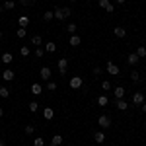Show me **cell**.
<instances>
[{"label":"cell","instance_id":"1","mask_svg":"<svg viewBox=\"0 0 146 146\" xmlns=\"http://www.w3.org/2000/svg\"><path fill=\"white\" fill-rule=\"evenodd\" d=\"M53 14H55V20H60V22H62V20H66L68 16L72 14V10L64 6V8H56V10L53 12Z\"/></svg>","mask_w":146,"mask_h":146},{"label":"cell","instance_id":"2","mask_svg":"<svg viewBox=\"0 0 146 146\" xmlns=\"http://www.w3.org/2000/svg\"><path fill=\"white\" fill-rule=\"evenodd\" d=\"M68 84H70V88H72V90H80V88H82V84H84V80L80 78V76H72Z\"/></svg>","mask_w":146,"mask_h":146},{"label":"cell","instance_id":"3","mask_svg":"<svg viewBox=\"0 0 146 146\" xmlns=\"http://www.w3.org/2000/svg\"><path fill=\"white\" fill-rule=\"evenodd\" d=\"M144 100H146L144 92H135V94H133V103H135V105H142Z\"/></svg>","mask_w":146,"mask_h":146},{"label":"cell","instance_id":"4","mask_svg":"<svg viewBox=\"0 0 146 146\" xmlns=\"http://www.w3.org/2000/svg\"><path fill=\"white\" fill-rule=\"evenodd\" d=\"M56 68H58V72H60V74H66V70H68V58H58Z\"/></svg>","mask_w":146,"mask_h":146},{"label":"cell","instance_id":"5","mask_svg":"<svg viewBox=\"0 0 146 146\" xmlns=\"http://www.w3.org/2000/svg\"><path fill=\"white\" fill-rule=\"evenodd\" d=\"M98 125H100L101 129H109V127H111V119H109L107 115H100V119H98Z\"/></svg>","mask_w":146,"mask_h":146},{"label":"cell","instance_id":"6","mask_svg":"<svg viewBox=\"0 0 146 146\" xmlns=\"http://www.w3.org/2000/svg\"><path fill=\"white\" fill-rule=\"evenodd\" d=\"M39 76H41V80L49 82V80H51V76H53V72H51V68H49V66H43L41 70H39Z\"/></svg>","mask_w":146,"mask_h":146},{"label":"cell","instance_id":"7","mask_svg":"<svg viewBox=\"0 0 146 146\" xmlns=\"http://www.w3.org/2000/svg\"><path fill=\"white\" fill-rule=\"evenodd\" d=\"M98 4H100V8H103L105 12H115V6H113L109 0H100Z\"/></svg>","mask_w":146,"mask_h":146},{"label":"cell","instance_id":"8","mask_svg":"<svg viewBox=\"0 0 146 146\" xmlns=\"http://www.w3.org/2000/svg\"><path fill=\"white\" fill-rule=\"evenodd\" d=\"M107 72L113 74V76H119V74H121V70H119V66H117L115 62H107Z\"/></svg>","mask_w":146,"mask_h":146},{"label":"cell","instance_id":"9","mask_svg":"<svg viewBox=\"0 0 146 146\" xmlns=\"http://www.w3.org/2000/svg\"><path fill=\"white\" fill-rule=\"evenodd\" d=\"M2 78L6 80V82H10V80H14V78H16V72H14L12 68H6V70L2 72Z\"/></svg>","mask_w":146,"mask_h":146},{"label":"cell","instance_id":"10","mask_svg":"<svg viewBox=\"0 0 146 146\" xmlns=\"http://www.w3.org/2000/svg\"><path fill=\"white\" fill-rule=\"evenodd\" d=\"M127 62H129L131 66H136V64L140 62V58H138V55H136V53H131V55L127 56Z\"/></svg>","mask_w":146,"mask_h":146},{"label":"cell","instance_id":"11","mask_svg":"<svg viewBox=\"0 0 146 146\" xmlns=\"http://www.w3.org/2000/svg\"><path fill=\"white\" fill-rule=\"evenodd\" d=\"M125 92H127V90H125L123 86H117V88L113 90V94H115V100H123V98H125Z\"/></svg>","mask_w":146,"mask_h":146},{"label":"cell","instance_id":"12","mask_svg":"<svg viewBox=\"0 0 146 146\" xmlns=\"http://www.w3.org/2000/svg\"><path fill=\"white\" fill-rule=\"evenodd\" d=\"M115 107L119 109V111H127V107H129V103L125 100H115Z\"/></svg>","mask_w":146,"mask_h":146},{"label":"cell","instance_id":"13","mask_svg":"<svg viewBox=\"0 0 146 146\" xmlns=\"http://www.w3.org/2000/svg\"><path fill=\"white\" fill-rule=\"evenodd\" d=\"M0 60H2L4 64H12V60H14V55H12V53H4V55L0 56Z\"/></svg>","mask_w":146,"mask_h":146},{"label":"cell","instance_id":"14","mask_svg":"<svg viewBox=\"0 0 146 146\" xmlns=\"http://www.w3.org/2000/svg\"><path fill=\"white\" fill-rule=\"evenodd\" d=\"M31 94H33V96H41V94H43L41 84H37V82H35V84H31Z\"/></svg>","mask_w":146,"mask_h":146},{"label":"cell","instance_id":"15","mask_svg":"<svg viewBox=\"0 0 146 146\" xmlns=\"http://www.w3.org/2000/svg\"><path fill=\"white\" fill-rule=\"evenodd\" d=\"M43 117H45L47 121H51V119L55 117V111H53V107H45V109H43Z\"/></svg>","mask_w":146,"mask_h":146},{"label":"cell","instance_id":"16","mask_svg":"<svg viewBox=\"0 0 146 146\" xmlns=\"http://www.w3.org/2000/svg\"><path fill=\"white\" fill-rule=\"evenodd\" d=\"M113 33H115V37L123 39L125 35H127V29H125V27H115V29H113Z\"/></svg>","mask_w":146,"mask_h":146},{"label":"cell","instance_id":"17","mask_svg":"<svg viewBox=\"0 0 146 146\" xmlns=\"http://www.w3.org/2000/svg\"><path fill=\"white\" fill-rule=\"evenodd\" d=\"M62 144V136L60 135H53V138H51V146H60Z\"/></svg>","mask_w":146,"mask_h":146},{"label":"cell","instance_id":"18","mask_svg":"<svg viewBox=\"0 0 146 146\" xmlns=\"http://www.w3.org/2000/svg\"><path fill=\"white\" fill-rule=\"evenodd\" d=\"M68 43H70V45H72V47H78L80 43H82V39H80L78 35L74 33V35H70V41H68Z\"/></svg>","mask_w":146,"mask_h":146},{"label":"cell","instance_id":"19","mask_svg":"<svg viewBox=\"0 0 146 146\" xmlns=\"http://www.w3.org/2000/svg\"><path fill=\"white\" fill-rule=\"evenodd\" d=\"M18 25H20V27H27V25H29V18H27V16H20Z\"/></svg>","mask_w":146,"mask_h":146},{"label":"cell","instance_id":"20","mask_svg":"<svg viewBox=\"0 0 146 146\" xmlns=\"http://www.w3.org/2000/svg\"><path fill=\"white\" fill-rule=\"evenodd\" d=\"M94 140L101 144V142L105 140V135H103V131H98V133H94Z\"/></svg>","mask_w":146,"mask_h":146},{"label":"cell","instance_id":"21","mask_svg":"<svg viewBox=\"0 0 146 146\" xmlns=\"http://www.w3.org/2000/svg\"><path fill=\"white\" fill-rule=\"evenodd\" d=\"M25 35H27V29H25V27H18V29H16V37H18V39H23Z\"/></svg>","mask_w":146,"mask_h":146},{"label":"cell","instance_id":"22","mask_svg":"<svg viewBox=\"0 0 146 146\" xmlns=\"http://www.w3.org/2000/svg\"><path fill=\"white\" fill-rule=\"evenodd\" d=\"M31 43H33L35 47H41V45H43V39H41V35H33V37H31Z\"/></svg>","mask_w":146,"mask_h":146},{"label":"cell","instance_id":"23","mask_svg":"<svg viewBox=\"0 0 146 146\" xmlns=\"http://www.w3.org/2000/svg\"><path fill=\"white\" fill-rule=\"evenodd\" d=\"M107 103H109V100H107L105 96H100V98H98V105H100V107H105Z\"/></svg>","mask_w":146,"mask_h":146},{"label":"cell","instance_id":"24","mask_svg":"<svg viewBox=\"0 0 146 146\" xmlns=\"http://www.w3.org/2000/svg\"><path fill=\"white\" fill-rule=\"evenodd\" d=\"M76 29H78V25H76V23H68V25H66V31H68L70 35L76 33Z\"/></svg>","mask_w":146,"mask_h":146},{"label":"cell","instance_id":"25","mask_svg":"<svg viewBox=\"0 0 146 146\" xmlns=\"http://www.w3.org/2000/svg\"><path fill=\"white\" fill-rule=\"evenodd\" d=\"M136 55H138V58H144L146 56V47H138V49H136Z\"/></svg>","mask_w":146,"mask_h":146},{"label":"cell","instance_id":"26","mask_svg":"<svg viewBox=\"0 0 146 146\" xmlns=\"http://www.w3.org/2000/svg\"><path fill=\"white\" fill-rule=\"evenodd\" d=\"M131 80H133V82H140V72H138V70H133V72H131Z\"/></svg>","mask_w":146,"mask_h":146},{"label":"cell","instance_id":"27","mask_svg":"<svg viewBox=\"0 0 146 146\" xmlns=\"http://www.w3.org/2000/svg\"><path fill=\"white\" fill-rule=\"evenodd\" d=\"M0 98H4V100L10 98V90L8 88H0Z\"/></svg>","mask_w":146,"mask_h":146},{"label":"cell","instance_id":"28","mask_svg":"<svg viewBox=\"0 0 146 146\" xmlns=\"http://www.w3.org/2000/svg\"><path fill=\"white\" fill-rule=\"evenodd\" d=\"M45 49H47V53H55V51H56V45H55V43H47Z\"/></svg>","mask_w":146,"mask_h":146},{"label":"cell","instance_id":"29","mask_svg":"<svg viewBox=\"0 0 146 146\" xmlns=\"http://www.w3.org/2000/svg\"><path fill=\"white\" fill-rule=\"evenodd\" d=\"M2 8H4V10H12V8H14V0H6Z\"/></svg>","mask_w":146,"mask_h":146},{"label":"cell","instance_id":"30","mask_svg":"<svg viewBox=\"0 0 146 146\" xmlns=\"http://www.w3.org/2000/svg\"><path fill=\"white\" fill-rule=\"evenodd\" d=\"M53 18H55V14H53V12H45V14H43V20H45V22H51Z\"/></svg>","mask_w":146,"mask_h":146},{"label":"cell","instance_id":"31","mask_svg":"<svg viewBox=\"0 0 146 146\" xmlns=\"http://www.w3.org/2000/svg\"><path fill=\"white\" fill-rule=\"evenodd\" d=\"M47 90H49V92H55L56 90V82H51V80H49V82H47Z\"/></svg>","mask_w":146,"mask_h":146},{"label":"cell","instance_id":"32","mask_svg":"<svg viewBox=\"0 0 146 146\" xmlns=\"http://www.w3.org/2000/svg\"><path fill=\"white\" fill-rule=\"evenodd\" d=\"M37 109H39V103H37V101H31V103H29V111L35 113Z\"/></svg>","mask_w":146,"mask_h":146},{"label":"cell","instance_id":"33","mask_svg":"<svg viewBox=\"0 0 146 146\" xmlns=\"http://www.w3.org/2000/svg\"><path fill=\"white\" fill-rule=\"evenodd\" d=\"M20 55H22V56H29V47L23 45L22 49H20Z\"/></svg>","mask_w":146,"mask_h":146},{"label":"cell","instance_id":"34","mask_svg":"<svg viewBox=\"0 0 146 146\" xmlns=\"http://www.w3.org/2000/svg\"><path fill=\"white\" fill-rule=\"evenodd\" d=\"M35 133V127L33 125H27V127H25V135H33Z\"/></svg>","mask_w":146,"mask_h":146},{"label":"cell","instance_id":"35","mask_svg":"<svg viewBox=\"0 0 146 146\" xmlns=\"http://www.w3.org/2000/svg\"><path fill=\"white\" fill-rule=\"evenodd\" d=\"M43 144H45V140H43V138H39V136L33 140V146H43Z\"/></svg>","mask_w":146,"mask_h":146},{"label":"cell","instance_id":"36","mask_svg":"<svg viewBox=\"0 0 146 146\" xmlns=\"http://www.w3.org/2000/svg\"><path fill=\"white\" fill-rule=\"evenodd\" d=\"M43 55H45V51H43L41 47H37V51H35V56H39V58H41Z\"/></svg>","mask_w":146,"mask_h":146},{"label":"cell","instance_id":"37","mask_svg":"<svg viewBox=\"0 0 146 146\" xmlns=\"http://www.w3.org/2000/svg\"><path fill=\"white\" fill-rule=\"evenodd\" d=\"M101 88H103V90H111V84L105 80V82H101Z\"/></svg>","mask_w":146,"mask_h":146},{"label":"cell","instance_id":"38","mask_svg":"<svg viewBox=\"0 0 146 146\" xmlns=\"http://www.w3.org/2000/svg\"><path fill=\"white\" fill-rule=\"evenodd\" d=\"M101 74V68L100 66H94V76H100Z\"/></svg>","mask_w":146,"mask_h":146},{"label":"cell","instance_id":"39","mask_svg":"<svg viewBox=\"0 0 146 146\" xmlns=\"http://www.w3.org/2000/svg\"><path fill=\"white\" fill-rule=\"evenodd\" d=\"M140 109H142V113L146 115V103H142V105H140Z\"/></svg>","mask_w":146,"mask_h":146},{"label":"cell","instance_id":"40","mask_svg":"<svg viewBox=\"0 0 146 146\" xmlns=\"http://www.w3.org/2000/svg\"><path fill=\"white\" fill-rule=\"evenodd\" d=\"M20 2H22V4H25V6L29 4V0H20Z\"/></svg>","mask_w":146,"mask_h":146},{"label":"cell","instance_id":"41","mask_svg":"<svg viewBox=\"0 0 146 146\" xmlns=\"http://www.w3.org/2000/svg\"><path fill=\"white\" fill-rule=\"evenodd\" d=\"M115 2H117V4H125L127 0H115Z\"/></svg>","mask_w":146,"mask_h":146},{"label":"cell","instance_id":"42","mask_svg":"<svg viewBox=\"0 0 146 146\" xmlns=\"http://www.w3.org/2000/svg\"><path fill=\"white\" fill-rule=\"evenodd\" d=\"M2 115H4V109H2V105H0V117H2Z\"/></svg>","mask_w":146,"mask_h":146},{"label":"cell","instance_id":"43","mask_svg":"<svg viewBox=\"0 0 146 146\" xmlns=\"http://www.w3.org/2000/svg\"><path fill=\"white\" fill-rule=\"evenodd\" d=\"M0 146H4V142H2V140H0Z\"/></svg>","mask_w":146,"mask_h":146},{"label":"cell","instance_id":"44","mask_svg":"<svg viewBox=\"0 0 146 146\" xmlns=\"http://www.w3.org/2000/svg\"><path fill=\"white\" fill-rule=\"evenodd\" d=\"M144 96H146V86H144Z\"/></svg>","mask_w":146,"mask_h":146},{"label":"cell","instance_id":"45","mask_svg":"<svg viewBox=\"0 0 146 146\" xmlns=\"http://www.w3.org/2000/svg\"><path fill=\"white\" fill-rule=\"evenodd\" d=\"M0 39H2V31H0Z\"/></svg>","mask_w":146,"mask_h":146},{"label":"cell","instance_id":"46","mask_svg":"<svg viewBox=\"0 0 146 146\" xmlns=\"http://www.w3.org/2000/svg\"><path fill=\"white\" fill-rule=\"evenodd\" d=\"M0 127H2V123H0Z\"/></svg>","mask_w":146,"mask_h":146},{"label":"cell","instance_id":"47","mask_svg":"<svg viewBox=\"0 0 146 146\" xmlns=\"http://www.w3.org/2000/svg\"><path fill=\"white\" fill-rule=\"evenodd\" d=\"M72 2H74V0H72Z\"/></svg>","mask_w":146,"mask_h":146},{"label":"cell","instance_id":"48","mask_svg":"<svg viewBox=\"0 0 146 146\" xmlns=\"http://www.w3.org/2000/svg\"><path fill=\"white\" fill-rule=\"evenodd\" d=\"M0 2H2V0H0Z\"/></svg>","mask_w":146,"mask_h":146}]
</instances>
